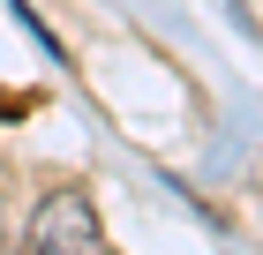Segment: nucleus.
<instances>
[{"instance_id": "1", "label": "nucleus", "mask_w": 263, "mask_h": 255, "mask_svg": "<svg viewBox=\"0 0 263 255\" xmlns=\"http://www.w3.org/2000/svg\"><path fill=\"white\" fill-rule=\"evenodd\" d=\"M30 255H105L98 210H90L83 188H61V195L38 203V218H30Z\"/></svg>"}]
</instances>
